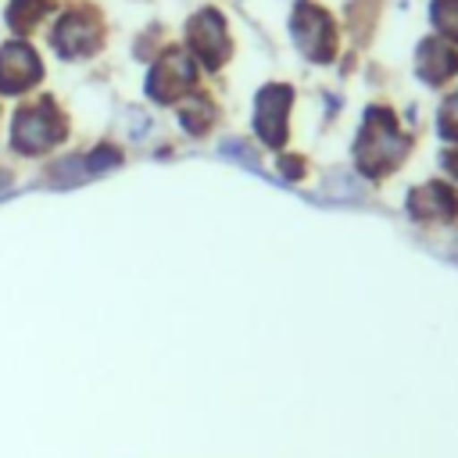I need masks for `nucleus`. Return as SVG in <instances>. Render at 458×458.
<instances>
[{
    "label": "nucleus",
    "mask_w": 458,
    "mask_h": 458,
    "mask_svg": "<svg viewBox=\"0 0 458 458\" xmlns=\"http://www.w3.org/2000/svg\"><path fill=\"white\" fill-rule=\"evenodd\" d=\"M97 43V29L79 21V18H64L61 29H57V47L64 54H89Z\"/></svg>",
    "instance_id": "7ed1b4c3"
},
{
    "label": "nucleus",
    "mask_w": 458,
    "mask_h": 458,
    "mask_svg": "<svg viewBox=\"0 0 458 458\" xmlns=\"http://www.w3.org/2000/svg\"><path fill=\"white\" fill-rule=\"evenodd\" d=\"M50 140H57V136H54V129H50L47 104H39L36 111H25V114L14 118V143H18L21 150H39V147H47Z\"/></svg>",
    "instance_id": "f03ea898"
},
{
    "label": "nucleus",
    "mask_w": 458,
    "mask_h": 458,
    "mask_svg": "<svg viewBox=\"0 0 458 458\" xmlns=\"http://www.w3.org/2000/svg\"><path fill=\"white\" fill-rule=\"evenodd\" d=\"M444 132H451V136H458V97L451 100V104H444Z\"/></svg>",
    "instance_id": "20e7f679"
},
{
    "label": "nucleus",
    "mask_w": 458,
    "mask_h": 458,
    "mask_svg": "<svg viewBox=\"0 0 458 458\" xmlns=\"http://www.w3.org/2000/svg\"><path fill=\"white\" fill-rule=\"evenodd\" d=\"M39 75V61L32 57L29 47H4L0 54V89H21L29 82H36Z\"/></svg>",
    "instance_id": "f257e3e1"
}]
</instances>
